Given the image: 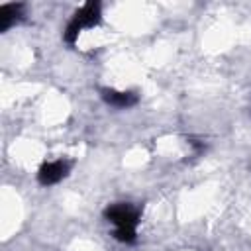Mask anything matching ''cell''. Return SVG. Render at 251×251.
<instances>
[{"label": "cell", "mask_w": 251, "mask_h": 251, "mask_svg": "<svg viewBox=\"0 0 251 251\" xmlns=\"http://www.w3.org/2000/svg\"><path fill=\"white\" fill-rule=\"evenodd\" d=\"M104 218L114 224V237L122 243L135 241V227L139 222V210L127 202H118L106 208Z\"/></svg>", "instance_id": "obj_1"}, {"label": "cell", "mask_w": 251, "mask_h": 251, "mask_svg": "<svg viewBox=\"0 0 251 251\" xmlns=\"http://www.w3.org/2000/svg\"><path fill=\"white\" fill-rule=\"evenodd\" d=\"M102 98L106 104L114 106V108H129L137 102V94L135 92H122V90H102Z\"/></svg>", "instance_id": "obj_4"}, {"label": "cell", "mask_w": 251, "mask_h": 251, "mask_svg": "<svg viewBox=\"0 0 251 251\" xmlns=\"http://www.w3.org/2000/svg\"><path fill=\"white\" fill-rule=\"evenodd\" d=\"M22 18H24V4H4V6L0 8V20H2L0 29H2V31L10 29V27H12L14 24H18Z\"/></svg>", "instance_id": "obj_5"}, {"label": "cell", "mask_w": 251, "mask_h": 251, "mask_svg": "<svg viewBox=\"0 0 251 251\" xmlns=\"http://www.w3.org/2000/svg\"><path fill=\"white\" fill-rule=\"evenodd\" d=\"M69 169L71 165L63 159H57V161H49V163H43L39 173H37V180L43 184V186H51V184H57L59 180H63L67 175H69Z\"/></svg>", "instance_id": "obj_3"}, {"label": "cell", "mask_w": 251, "mask_h": 251, "mask_svg": "<svg viewBox=\"0 0 251 251\" xmlns=\"http://www.w3.org/2000/svg\"><path fill=\"white\" fill-rule=\"evenodd\" d=\"M98 22H100V4L98 2H86L82 8H78L75 12L73 20L67 24L65 33H63L65 41L67 43H75L82 29L94 27V25H98Z\"/></svg>", "instance_id": "obj_2"}]
</instances>
